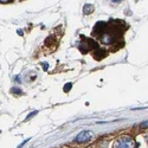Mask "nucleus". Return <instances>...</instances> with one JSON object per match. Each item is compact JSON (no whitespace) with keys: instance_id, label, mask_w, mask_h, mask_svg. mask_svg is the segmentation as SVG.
Wrapping results in <instances>:
<instances>
[{"instance_id":"nucleus-2","label":"nucleus","mask_w":148,"mask_h":148,"mask_svg":"<svg viewBox=\"0 0 148 148\" xmlns=\"http://www.w3.org/2000/svg\"><path fill=\"white\" fill-rule=\"evenodd\" d=\"M91 132H88V130H84V132H81L78 135H77V138H76V142H87L91 139Z\"/></svg>"},{"instance_id":"nucleus-5","label":"nucleus","mask_w":148,"mask_h":148,"mask_svg":"<svg viewBox=\"0 0 148 148\" xmlns=\"http://www.w3.org/2000/svg\"><path fill=\"white\" fill-rule=\"evenodd\" d=\"M66 85H68V87L65 88V91H69V89H70V87H71V84L69 83V84H66Z\"/></svg>"},{"instance_id":"nucleus-6","label":"nucleus","mask_w":148,"mask_h":148,"mask_svg":"<svg viewBox=\"0 0 148 148\" xmlns=\"http://www.w3.org/2000/svg\"><path fill=\"white\" fill-rule=\"evenodd\" d=\"M119 1H121V0H114V3H119Z\"/></svg>"},{"instance_id":"nucleus-1","label":"nucleus","mask_w":148,"mask_h":148,"mask_svg":"<svg viewBox=\"0 0 148 148\" xmlns=\"http://www.w3.org/2000/svg\"><path fill=\"white\" fill-rule=\"evenodd\" d=\"M134 146V141L128 138V136H123L121 139H119L116 142H115V146L114 148H133Z\"/></svg>"},{"instance_id":"nucleus-3","label":"nucleus","mask_w":148,"mask_h":148,"mask_svg":"<svg viewBox=\"0 0 148 148\" xmlns=\"http://www.w3.org/2000/svg\"><path fill=\"white\" fill-rule=\"evenodd\" d=\"M140 127H141V128H147V127H148V121L143 122V123H142V125H140Z\"/></svg>"},{"instance_id":"nucleus-4","label":"nucleus","mask_w":148,"mask_h":148,"mask_svg":"<svg viewBox=\"0 0 148 148\" xmlns=\"http://www.w3.org/2000/svg\"><path fill=\"white\" fill-rule=\"evenodd\" d=\"M36 114H37V112H32V113H31V114H30V115H29V116L26 117V120H29V119H31V117H32V116H34Z\"/></svg>"}]
</instances>
